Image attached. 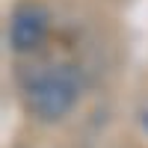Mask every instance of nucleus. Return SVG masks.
<instances>
[{
  "mask_svg": "<svg viewBox=\"0 0 148 148\" xmlns=\"http://www.w3.org/2000/svg\"><path fill=\"white\" fill-rule=\"evenodd\" d=\"M139 119H142V125L148 127V110H142V116H139Z\"/></svg>",
  "mask_w": 148,
  "mask_h": 148,
  "instance_id": "7ed1b4c3",
  "label": "nucleus"
},
{
  "mask_svg": "<svg viewBox=\"0 0 148 148\" xmlns=\"http://www.w3.org/2000/svg\"><path fill=\"white\" fill-rule=\"evenodd\" d=\"M24 98L39 121H59L80 98V74L71 65H45L30 77Z\"/></svg>",
  "mask_w": 148,
  "mask_h": 148,
  "instance_id": "f257e3e1",
  "label": "nucleus"
},
{
  "mask_svg": "<svg viewBox=\"0 0 148 148\" xmlns=\"http://www.w3.org/2000/svg\"><path fill=\"white\" fill-rule=\"evenodd\" d=\"M47 36V12L42 6H18L12 12L9 21V45L15 47L18 53H30L36 51Z\"/></svg>",
  "mask_w": 148,
  "mask_h": 148,
  "instance_id": "f03ea898",
  "label": "nucleus"
}]
</instances>
